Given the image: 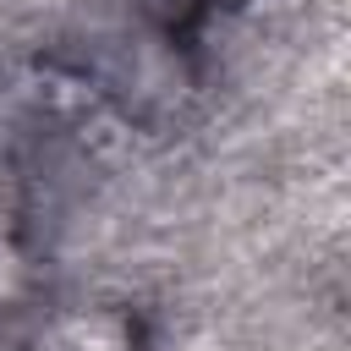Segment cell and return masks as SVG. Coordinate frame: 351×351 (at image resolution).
I'll list each match as a JSON object with an SVG mask.
<instances>
[{
    "instance_id": "1",
    "label": "cell",
    "mask_w": 351,
    "mask_h": 351,
    "mask_svg": "<svg viewBox=\"0 0 351 351\" xmlns=\"http://www.w3.org/2000/svg\"><path fill=\"white\" fill-rule=\"evenodd\" d=\"M22 351H137V324L126 307H71L44 318Z\"/></svg>"
},
{
    "instance_id": "2",
    "label": "cell",
    "mask_w": 351,
    "mask_h": 351,
    "mask_svg": "<svg viewBox=\"0 0 351 351\" xmlns=\"http://www.w3.org/2000/svg\"><path fill=\"white\" fill-rule=\"evenodd\" d=\"M225 5H247V0H225Z\"/></svg>"
}]
</instances>
